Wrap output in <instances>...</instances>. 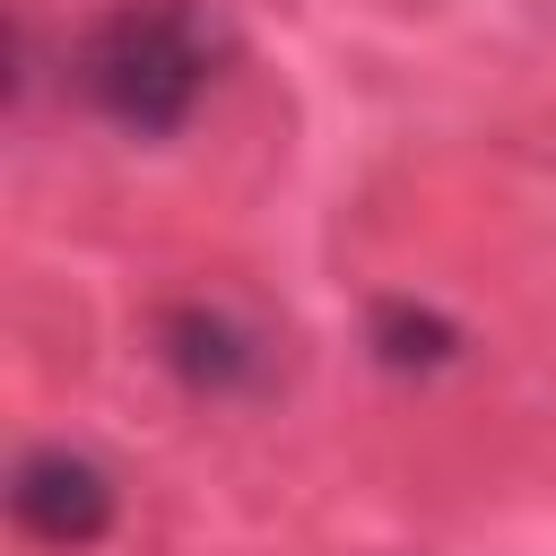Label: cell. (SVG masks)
<instances>
[{"instance_id":"1","label":"cell","mask_w":556,"mask_h":556,"mask_svg":"<svg viewBox=\"0 0 556 556\" xmlns=\"http://www.w3.org/2000/svg\"><path fill=\"white\" fill-rule=\"evenodd\" d=\"M217 61H226V26H217L208 0H122L78 43V96L113 130L165 139V130L191 122Z\"/></svg>"},{"instance_id":"2","label":"cell","mask_w":556,"mask_h":556,"mask_svg":"<svg viewBox=\"0 0 556 556\" xmlns=\"http://www.w3.org/2000/svg\"><path fill=\"white\" fill-rule=\"evenodd\" d=\"M9 513H17V530L43 539V547H87V539L113 530V478H104L87 452L52 443V452H26V460H17Z\"/></svg>"},{"instance_id":"3","label":"cell","mask_w":556,"mask_h":556,"mask_svg":"<svg viewBox=\"0 0 556 556\" xmlns=\"http://www.w3.org/2000/svg\"><path fill=\"white\" fill-rule=\"evenodd\" d=\"M165 365L191 391H243V382H261V339L217 304H182L165 321Z\"/></svg>"},{"instance_id":"4","label":"cell","mask_w":556,"mask_h":556,"mask_svg":"<svg viewBox=\"0 0 556 556\" xmlns=\"http://www.w3.org/2000/svg\"><path fill=\"white\" fill-rule=\"evenodd\" d=\"M374 339H382V365H443L452 356V330L434 321V313H408V304H382V321H374Z\"/></svg>"}]
</instances>
